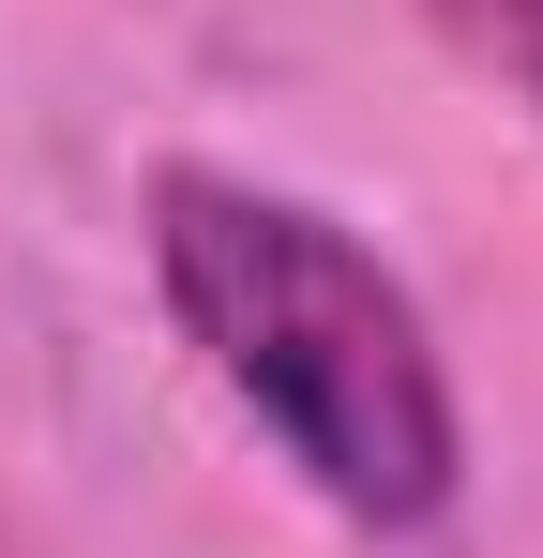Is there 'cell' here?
<instances>
[{
  "label": "cell",
  "mask_w": 543,
  "mask_h": 558,
  "mask_svg": "<svg viewBox=\"0 0 543 558\" xmlns=\"http://www.w3.org/2000/svg\"><path fill=\"white\" fill-rule=\"evenodd\" d=\"M152 287H167L181 348L212 363V392L348 529L408 544L452 513L468 408H452V363L408 302V272L362 227H333L287 182H242V167H167L152 182Z\"/></svg>",
  "instance_id": "cell-1"
},
{
  "label": "cell",
  "mask_w": 543,
  "mask_h": 558,
  "mask_svg": "<svg viewBox=\"0 0 543 558\" xmlns=\"http://www.w3.org/2000/svg\"><path fill=\"white\" fill-rule=\"evenodd\" d=\"M438 31L483 61V76H514L529 121H543V0H438Z\"/></svg>",
  "instance_id": "cell-2"
}]
</instances>
